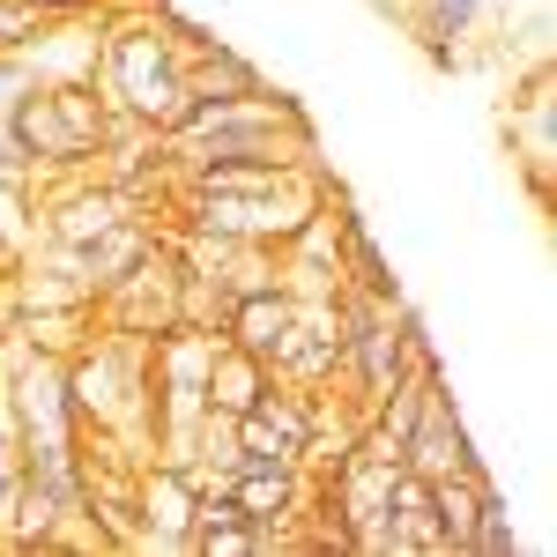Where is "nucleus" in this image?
<instances>
[{
    "label": "nucleus",
    "mask_w": 557,
    "mask_h": 557,
    "mask_svg": "<svg viewBox=\"0 0 557 557\" xmlns=\"http://www.w3.org/2000/svg\"><path fill=\"white\" fill-rule=\"evenodd\" d=\"M97 89H104V104L120 120H134V127H149V134H164L186 112V45L164 23V8H127V15L104 8Z\"/></svg>",
    "instance_id": "f257e3e1"
},
{
    "label": "nucleus",
    "mask_w": 557,
    "mask_h": 557,
    "mask_svg": "<svg viewBox=\"0 0 557 557\" xmlns=\"http://www.w3.org/2000/svg\"><path fill=\"white\" fill-rule=\"evenodd\" d=\"M0 120L23 134L38 178L45 172H97L104 141L120 134V112L104 104L97 75H83V83H38L15 112H0Z\"/></svg>",
    "instance_id": "f03ea898"
},
{
    "label": "nucleus",
    "mask_w": 557,
    "mask_h": 557,
    "mask_svg": "<svg viewBox=\"0 0 557 557\" xmlns=\"http://www.w3.org/2000/svg\"><path fill=\"white\" fill-rule=\"evenodd\" d=\"M89 312H97V327H120V335H141V343L172 335L178 320H186V260H178V246L157 238L120 283H104L89 298Z\"/></svg>",
    "instance_id": "7ed1b4c3"
},
{
    "label": "nucleus",
    "mask_w": 557,
    "mask_h": 557,
    "mask_svg": "<svg viewBox=\"0 0 557 557\" xmlns=\"http://www.w3.org/2000/svg\"><path fill=\"white\" fill-rule=\"evenodd\" d=\"M223 491H231L238 513L253 520L260 535H275V543H290V520H305V498H312V483H305L298 461H231V469H223Z\"/></svg>",
    "instance_id": "20e7f679"
},
{
    "label": "nucleus",
    "mask_w": 557,
    "mask_h": 557,
    "mask_svg": "<svg viewBox=\"0 0 557 557\" xmlns=\"http://www.w3.org/2000/svg\"><path fill=\"white\" fill-rule=\"evenodd\" d=\"M401 469L417 475H454V469H483L469 446V424H461V409H454V394H446V380L431 372L424 401H417V424H409V438H401Z\"/></svg>",
    "instance_id": "39448f33"
},
{
    "label": "nucleus",
    "mask_w": 557,
    "mask_h": 557,
    "mask_svg": "<svg viewBox=\"0 0 557 557\" xmlns=\"http://www.w3.org/2000/svg\"><path fill=\"white\" fill-rule=\"evenodd\" d=\"M194 498H201V483L178 469V461L134 469V543L186 550V535H194Z\"/></svg>",
    "instance_id": "423d86ee"
},
{
    "label": "nucleus",
    "mask_w": 557,
    "mask_h": 557,
    "mask_svg": "<svg viewBox=\"0 0 557 557\" xmlns=\"http://www.w3.org/2000/svg\"><path fill=\"white\" fill-rule=\"evenodd\" d=\"M557 104H550V67H535L528 75V89L513 97V112H506V134H513V157L528 164V178H535V194L550 201V157H557Z\"/></svg>",
    "instance_id": "0eeeda50"
},
{
    "label": "nucleus",
    "mask_w": 557,
    "mask_h": 557,
    "mask_svg": "<svg viewBox=\"0 0 557 557\" xmlns=\"http://www.w3.org/2000/svg\"><path fill=\"white\" fill-rule=\"evenodd\" d=\"M268 357H253V349H238V343H215L209 357V380H201V409L209 417H246V409H260V394H268Z\"/></svg>",
    "instance_id": "6e6552de"
},
{
    "label": "nucleus",
    "mask_w": 557,
    "mask_h": 557,
    "mask_svg": "<svg viewBox=\"0 0 557 557\" xmlns=\"http://www.w3.org/2000/svg\"><path fill=\"white\" fill-rule=\"evenodd\" d=\"M186 550L194 557H253V550H275V535H260L253 520H194Z\"/></svg>",
    "instance_id": "1a4fd4ad"
},
{
    "label": "nucleus",
    "mask_w": 557,
    "mask_h": 557,
    "mask_svg": "<svg viewBox=\"0 0 557 557\" xmlns=\"http://www.w3.org/2000/svg\"><path fill=\"white\" fill-rule=\"evenodd\" d=\"M520 535H513V513H506V498L491 491L483 498V513H475V535H469V557H513Z\"/></svg>",
    "instance_id": "9d476101"
}]
</instances>
